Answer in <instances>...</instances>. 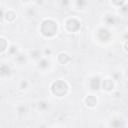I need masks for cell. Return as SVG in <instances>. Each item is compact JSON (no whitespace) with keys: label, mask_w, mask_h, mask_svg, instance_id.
<instances>
[{"label":"cell","mask_w":128,"mask_h":128,"mask_svg":"<svg viewBox=\"0 0 128 128\" xmlns=\"http://www.w3.org/2000/svg\"><path fill=\"white\" fill-rule=\"evenodd\" d=\"M57 32V23L51 19L44 20L41 24V33L46 37H52Z\"/></svg>","instance_id":"1"},{"label":"cell","mask_w":128,"mask_h":128,"mask_svg":"<svg viewBox=\"0 0 128 128\" xmlns=\"http://www.w3.org/2000/svg\"><path fill=\"white\" fill-rule=\"evenodd\" d=\"M51 91L58 97L64 96L68 91V85L64 81H55L51 85Z\"/></svg>","instance_id":"2"},{"label":"cell","mask_w":128,"mask_h":128,"mask_svg":"<svg viewBox=\"0 0 128 128\" xmlns=\"http://www.w3.org/2000/svg\"><path fill=\"white\" fill-rule=\"evenodd\" d=\"M64 27H65L66 31H68V32H75L79 29L80 22L76 18H69L65 21Z\"/></svg>","instance_id":"3"},{"label":"cell","mask_w":128,"mask_h":128,"mask_svg":"<svg viewBox=\"0 0 128 128\" xmlns=\"http://www.w3.org/2000/svg\"><path fill=\"white\" fill-rule=\"evenodd\" d=\"M84 103L87 107L89 108H93L97 105V98L94 96V95H88L85 97L84 99Z\"/></svg>","instance_id":"4"},{"label":"cell","mask_w":128,"mask_h":128,"mask_svg":"<svg viewBox=\"0 0 128 128\" xmlns=\"http://www.w3.org/2000/svg\"><path fill=\"white\" fill-rule=\"evenodd\" d=\"M113 86H114L113 85V82L111 80H109V79H105L103 81V83H102L103 90H105V91H111L113 89Z\"/></svg>","instance_id":"5"},{"label":"cell","mask_w":128,"mask_h":128,"mask_svg":"<svg viewBox=\"0 0 128 128\" xmlns=\"http://www.w3.org/2000/svg\"><path fill=\"white\" fill-rule=\"evenodd\" d=\"M58 61L61 63V64H65L69 61V57L66 53H60L58 55Z\"/></svg>","instance_id":"6"},{"label":"cell","mask_w":128,"mask_h":128,"mask_svg":"<svg viewBox=\"0 0 128 128\" xmlns=\"http://www.w3.org/2000/svg\"><path fill=\"white\" fill-rule=\"evenodd\" d=\"M6 15H7V16H6V18H7V20H8L9 22H12V21L16 18V14H15L13 11H8Z\"/></svg>","instance_id":"7"},{"label":"cell","mask_w":128,"mask_h":128,"mask_svg":"<svg viewBox=\"0 0 128 128\" xmlns=\"http://www.w3.org/2000/svg\"><path fill=\"white\" fill-rule=\"evenodd\" d=\"M112 2H113L115 5H121V4L124 2V0H112Z\"/></svg>","instance_id":"8"},{"label":"cell","mask_w":128,"mask_h":128,"mask_svg":"<svg viewBox=\"0 0 128 128\" xmlns=\"http://www.w3.org/2000/svg\"><path fill=\"white\" fill-rule=\"evenodd\" d=\"M4 41H5V39H4V38H1V43H2L1 51H2V52H4V50H5V44H4Z\"/></svg>","instance_id":"9"}]
</instances>
